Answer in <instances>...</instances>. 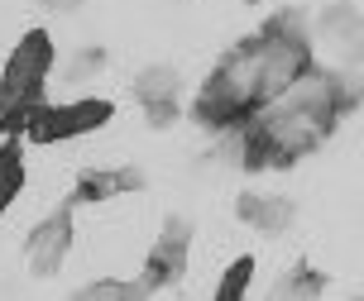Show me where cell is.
<instances>
[{
  "label": "cell",
  "mask_w": 364,
  "mask_h": 301,
  "mask_svg": "<svg viewBox=\"0 0 364 301\" xmlns=\"http://www.w3.org/2000/svg\"><path fill=\"white\" fill-rule=\"evenodd\" d=\"M307 67H316V38L297 10H283L259 34L240 38L216 62V72L206 77V87L192 101V120L211 134L240 129L278 91H288Z\"/></svg>",
  "instance_id": "obj_1"
},
{
  "label": "cell",
  "mask_w": 364,
  "mask_h": 301,
  "mask_svg": "<svg viewBox=\"0 0 364 301\" xmlns=\"http://www.w3.org/2000/svg\"><path fill=\"white\" fill-rule=\"evenodd\" d=\"M360 106H364V77L307 67L288 91H278L264 110H255L240 129H225L220 139L235 143L240 168L273 173V168H292L297 158L316 153L336 134V124Z\"/></svg>",
  "instance_id": "obj_2"
},
{
  "label": "cell",
  "mask_w": 364,
  "mask_h": 301,
  "mask_svg": "<svg viewBox=\"0 0 364 301\" xmlns=\"http://www.w3.org/2000/svg\"><path fill=\"white\" fill-rule=\"evenodd\" d=\"M48 77H53V38L43 34V29H29L15 43L5 72H0V120H5V134L19 129L29 110L43 106Z\"/></svg>",
  "instance_id": "obj_3"
},
{
  "label": "cell",
  "mask_w": 364,
  "mask_h": 301,
  "mask_svg": "<svg viewBox=\"0 0 364 301\" xmlns=\"http://www.w3.org/2000/svg\"><path fill=\"white\" fill-rule=\"evenodd\" d=\"M115 115L110 101L91 96V101H68V106H38L24 115V139L29 143H63V139H77V134H91Z\"/></svg>",
  "instance_id": "obj_4"
},
{
  "label": "cell",
  "mask_w": 364,
  "mask_h": 301,
  "mask_svg": "<svg viewBox=\"0 0 364 301\" xmlns=\"http://www.w3.org/2000/svg\"><path fill=\"white\" fill-rule=\"evenodd\" d=\"M187 253H192V220H187V215H173L164 225V234L154 239V248H149L144 278H139V283H144L149 292H164V287L182 283V278H187Z\"/></svg>",
  "instance_id": "obj_5"
},
{
  "label": "cell",
  "mask_w": 364,
  "mask_h": 301,
  "mask_svg": "<svg viewBox=\"0 0 364 301\" xmlns=\"http://www.w3.org/2000/svg\"><path fill=\"white\" fill-rule=\"evenodd\" d=\"M73 253V201L58 206L48 220H38L29 244H24V263H29V278H53L58 268L68 263Z\"/></svg>",
  "instance_id": "obj_6"
},
{
  "label": "cell",
  "mask_w": 364,
  "mask_h": 301,
  "mask_svg": "<svg viewBox=\"0 0 364 301\" xmlns=\"http://www.w3.org/2000/svg\"><path fill=\"white\" fill-rule=\"evenodd\" d=\"M311 38H321L341 62H364V15L350 0H331L326 10L316 15Z\"/></svg>",
  "instance_id": "obj_7"
},
{
  "label": "cell",
  "mask_w": 364,
  "mask_h": 301,
  "mask_svg": "<svg viewBox=\"0 0 364 301\" xmlns=\"http://www.w3.org/2000/svg\"><path fill=\"white\" fill-rule=\"evenodd\" d=\"M178 96H182V77H178V67H168V62H149V67L134 77V101L144 106L154 129H168V124L178 120Z\"/></svg>",
  "instance_id": "obj_8"
},
{
  "label": "cell",
  "mask_w": 364,
  "mask_h": 301,
  "mask_svg": "<svg viewBox=\"0 0 364 301\" xmlns=\"http://www.w3.org/2000/svg\"><path fill=\"white\" fill-rule=\"evenodd\" d=\"M235 215L259 234H283L292 230V220H297V206H292L288 196H264V192H240L235 201Z\"/></svg>",
  "instance_id": "obj_9"
},
{
  "label": "cell",
  "mask_w": 364,
  "mask_h": 301,
  "mask_svg": "<svg viewBox=\"0 0 364 301\" xmlns=\"http://www.w3.org/2000/svg\"><path fill=\"white\" fill-rule=\"evenodd\" d=\"M144 187V173L139 168H91L82 173L73 192V206L77 201H106V196H125V192H139Z\"/></svg>",
  "instance_id": "obj_10"
},
{
  "label": "cell",
  "mask_w": 364,
  "mask_h": 301,
  "mask_svg": "<svg viewBox=\"0 0 364 301\" xmlns=\"http://www.w3.org/2000/svg\"><path fill=\"white\" fill-rule=\"evenodd\" d=\"M24 192V148L19 139L0 143V215L15 206V196Z\"/></svg>",
  "instance_id": "obj_11"
},
{
  "label": "cell",
  "mask_w": 364,
  "mask_h": 301,
  "mask_svg": "<svg viewBox=\"0 0 364 301\" xmlns=\"http://www.w3.org/2000/svg\"><path fill=\"white\" fill-rule=\"evenodd\" d=\"M77 297L82 301H139V297H154L144 283H82L77 287Z\"/></svg>",
  "instance_id": "obj_12"
},
{
  "label": "cell",
  "mask_w": 364,
  "mask_h": 301,
  "mask_svg": "<svg viewBox=\"0 0 364 301\" xmlns=\"http://www.w3.org/2000/svg\"><path fill=\"white\" fill-rule=\"evenodd\" d=\"M250 278H255V258L245 253V258H235V263L225 268V278H220V287H216V301L245 297V292H250Z\"/></svg>",
  "instance_id": "obj_13"
},
{
  "label": "cell",
  "mask_w": 364,
  "mask_h": 301,
  "mask_svg": "<svg viewBox=\"0 0 364 301\" xmlns=\"http://www.w3.org/2000/svg\"><path fill=\"white\" fill-rule=\"evenodd\" d=\"M101 62H106V53H101V48H91V53H77L73 62H68V72H63V82H87V77L101 67Z\"/></svg>",
  "instance_id": "obj_14"
},
{
  "label": "cell",
  "mask_w": 364,
  "mask_h": 301,
  "mask_svg": "<svg viewBox=\"0 0 364 301\" xmlns=\"http://www.w3.org/2000/svg\"><path fill=\"white\" fill-rule=\"evenodd\" d=\"M283 292H288V297H316V292H326V278H321L316 268H307V273H297Z\"/></svg>",
  "instance_id": "obj_15"
},
{
  "label": "cell",
  "mask_w": 364,
  "mask_h": 301,
  "mask_svg": "<svg viewBox=\"0 0 364 301\" xmlns=\"http://www.w3.org/2000/svg\"><path fill=\"white\" fill-rule=\"evenodd\" d=\"M38 5H48V10H63V15H68V10H82L87 0H38Z\"/></svg>",
  "instance_id": "obj_16"
},
{
  "label": "cell",
  "mask_w": 364,
  "mask_h": 301,
  "mask_svg": "<svg viewBox=\"0 0 364 301\" xmlns=\"http://www.w3.org/2000/svg\"><path fill=\"white\" fill-rule=\"evenodd\" d=\"M0 134H5V120H0Z\"/></svg>",
  "instance_id": "obj_17"
}]
</instances>
